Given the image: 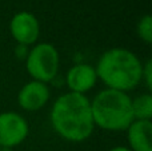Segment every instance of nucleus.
I'll return each instance as SVG.
<instances>
[{"instance_id": "nucleus-13", "label": "nucleus", "mask_w": 152, "mask_h": 151, "mask_svg": "<svg viewBox=\"0 0 152 151\" xmlns=\"http://www.w3.org/2000/svg\"><path fill=\"white\" fill-rule=\"evenodd\" d=\"M15 52H16V56L18 59L20 60H26L27 55H28L29 50H28V45H23V44H18L15 48Z\"/></svg>"}, {"instance_id": "nucleus-3", "label": "nucleus", "mask_w": 152, "mask_h": 151, "mask_svg": "<svg viewBox=\"0 0 152 151\" xmlns=\"http://www.w3.org/2000/svg\"><path fill=\"white\" fill-rule=\"evenodd\" d=\"M95 126L105 131H126L134 122L131 96L111 88L102 90L91 100Z\"/></svg>"}, {"instance_id": "nucleus-4", "label": "nucleus", "mask_w": 152, "mask_h": 151, "mask_svg": "<svg viewBox=\"0 0 152 151\" xmlns=\"http://www.w3.org/2000/svg\"><path fill=\"white\" fill-rule=\"evenodd\" d=\"M59 52L51 43H37L26 58V68L32 80L48 84L59 72Z\"/></svg>"}, {"instance_id": "nucleus-15", "label": "nucleus", "mask_w": 152, "mask_h": 151, "mask_svg": "<svg viewBox=\"0 0 152 151\" xmlns=\"http://www.w3.org/2000/svg\"><path fill=\"white\" fill-rule=\"evenodd\" d=\"M0 151H12V149H5V147H0Z\"/></svg>"}, {"instance_id": "nucleus-7", "label": "nucleus", "mask_w": 152, "mask_h": 151, "mask_svg": "<svg viewBox=\"0 0 152 151\" xmlns=\"http://www.w3.org/2000/svg\"><path fill=\"white\" fill-rule=\"evenodd\" d=\"M50 88L45 83L31 80L20 88L18 94V104L24 111H39L50 100Z\"/></svg>"}, {"instance_id": "nucleus-2", "label": "nucleus", "mask_w": 152, "mask_h": 151, "mask_svg": "<svg viewBox=\"0 0 152 151\" xmlns=\"http://www.w3.org/2000/svg\"><path fill=\"white\" fill-rule=\"evenodd\" d=\"M95 70L107 88L128 92L142 82L143 63L132 51L116 47L102 54Z\"/></svg>"}, {"instance_id": "nucleus-10", "label": "nucleus", "mask_w": 152, "mask_h": 151, "mask_svg": "<svg viewBox=\"0 0 152 151\" xmlns=\"http://www.w3.org/2000/svg\"><path fill=\"white\" fill-rule=\"evenodd\" d=\"M132 115L135 120H151L152 117V95L151 92L140 94L131 99Z\"/></svg>"}, {"instance_id": "nucleus-11", "label": "nucleus", "mask_w": 152, "mask_h": 151, "mask_svg": "<svg viewBox=\"0 0 152 151\" xmlns=\"http://www.w3.org/2000/svg\"><path fill=\"white\" fill-rule=\"evenodd\" d=\"M137 36L145 43V44H151L152 43V16L144 15L142 16L136 26Z\"/></svg>"}, {"instance_id": "nucleus-12", "label": "nucleus", "mask_w": 152, "mask_h": 151, "mask_svg": "<svg viewBox=\"0 0 152 151\" xmlns=\"http://www.w3.org/2000/svg\"><path fill=\"white\" fill-rule=\"evenodd\" d=\"M142 82H144V84H145V87L148 88V91L152 90V60L151 59H148V60L143 64Z\"/></svg>"}, {"instance_id": "nucleus-9", "label": "nucleus", "mask_w": 152, "mask_h": 151, "mask_svg": "<svg viewBox=\"0 0 152 151\" xmlns=\"http://www.w3.org/2000/svg\"><path fill=\"white\" fill-rule=\"evenodd\" d=\"M126 131L131 151H152L151 120H134Z\"/></svg>"}, {"instance_id": "nucleus-6", "label": "nucleus", "mask_w": 152, "mask_h": 151, "mask_svg": "<svg viewBox=\"0 0 152 151\" xmlns=\"http://www.w3.org/2000/svg\"><path fill=\"white\" fill-rule=\"evenodd\" d=\"M10 32L18 44L34 45L40 35V24L34 13L20 11L10 21Z\"/></svg>"}, {"instance_id": "nucleus-14", "label": "nucleus", "mask_w": 152, "mask_h": 151, "mask_svg": "<svg viewBox=\"0 0 152 151\" xmlns=\"http://www.w3.org/2000/svg\"><path fill=\"white\" fill-rule=\"evenodd\" d=\"M110 151H131V150L126 146H116V147H112Z\"/></svg>"}, {"instance_id": "nucleus-8", "label": "nucleus", "mask_w": 152, "mask_h": 151, "mask_svg": "<svg viewBox=\"0 0 152 151\" xmlns=\"http://www.w3.org/2000/svg\"><path fill=\"white\" fill-rule=\"evenodd\" d=\"M66 82L69 92L86 95V92L91 91L97 83L96 70L95 67L86 63L75 64L67 72Z\"/></svg>"}, {"instance_id": "nucleus-1", "label": "nucleus", "mask_w": 152, "mask_h": 151, "mask_svg": "<svg viewBox=\"0 0 152 151\" xmlns=\"http://www.w3.org/2000/svg\"><path fill=\"white\" fill-rule=\"evenodd\" d=\"M50 120L60 138L74 143L87 141L95 128L91 100L86 95L75 92H66L56 99Z\"/></svg>"}, {"instance_id": "nucleus-5", "label": "nucleus", "mask_w": 152, "mask_h": 151, "mask_svg": "<svg viewBox=\"0 0 152 151\" xmlns=\"http://www.w3.org/2000/svg\"><path fill=\"white\" fill-rule=\"evenodd\" d=\"M28 122L15 111L0 112V147L13 149L27 139Z\"/></svg>"}]
</instances>
